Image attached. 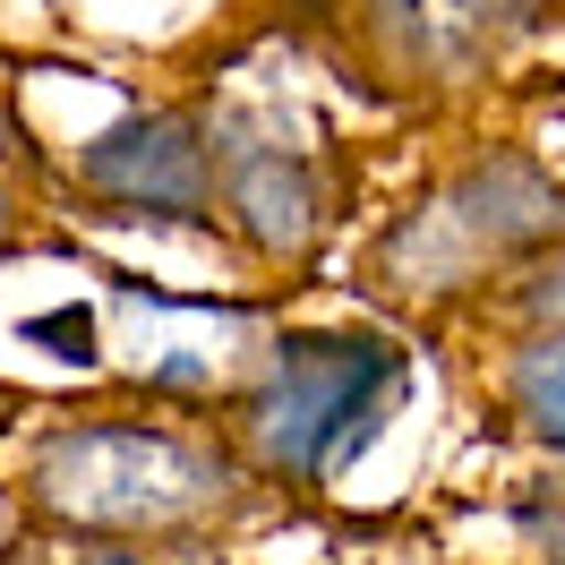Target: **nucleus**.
Segmentation results:
<instances>
[{
	"label": "nucleus",
	"mask_w": 565,
	"mask_h": 565,
	"mask_svg": "<svg viewBox=\"0 0 565 565\" xmlns=\"http://www.w3.org/2000/svg\"><path fill=\"white\" fill-rule=\"evenodd\" d=\"M412 394V352L386 334H275L232 394L241 455L282 489L343 480Z\"/></svg>",
	"instance_id": "nucleus-1"
},
{
	"label": "nucleus",
	"mask_w": 565,
	"mask_h": 565,
	"mask_svg": "<svg viewBox=\"0 0 565 565\" xmlns=\"http://www.w3.org/2000/svg\"><path fill=\"white\" fill-rule=\"evenodd\" d=\"M26 497L35 514L70 531H104V540H154V531H189L232 505V455L189 437L172 420H61L26 462Z\"/></svg>",
	"instance_id": "nucleus-2"
},
{
	"label": "nucleus",
	"mask_w": 565,
	"mask_h": 565,
	"mask_svg": "<svg viewBox=\"0 0 565 565\" xmlns=\"http://www.w3.org/2000/svg\"><path fill=\"white\" fill-rule=\"evenodd\" d=\"M565 241V198L548 180L531 172L523 154H480V163H462L428 206H412L394 223L386 241H377V275L394 291H428V300H446L462 282L480 275V266H514L531 248H557Z\"/></svg>",
	"instance_id": "nucleus-3"
},
{
	"label": "nucleus",
	"mask_w": 565,
	"mask_h": 565,
	"mask_svg": "<svg viewBox=\"0 0 565 565\" xmlns=\"http://www.w3.org/2000/svg\"><path fill=\"white\" fill-rule=\"evenodd\" d=\"M77 189L138 223H206L214 214V146L189 111H129L120 129L77 154Z\"/></svg>",
	"instance_id": "nucleus-4"
},
{
	"label": "nucleus",
	"mask_w": 565,
	"mask_h": 565,
	"mask_svg": "<svg viewBox=\"0 0 565 565\" xmlns=\"http://www.w3.org/2000/svg\"><path fill=\"white\" fill-rule=\"evenodd\" d=\"M223 206L241 214V232L266 257H309V241L326 232V198L300 154H282L275 138L223 146Z\"/></svg>",
	"instance_id": "nucleus-5"
},
{
	"label": "nucleus",
	"mask_w": 565,
	"mask_h": 565,
	"mask_svg": "<svg viewBox=\"0 0 565 565\" xmlns=\"http://www.w3.org/2000/svg\"><path fill=\"white\" fill-rule=\"evenodd\" d=\"M497 394H505V412L531 446L565 462V326H531L497 369Z\"/></svg>",
	"instance_id": "nucleus-6"
},
{
	"label": "nucleus",
	"mask_w": 565,
	"mask_h": 565,
	"mask_svg": "<svg viewBox=\"0 0 565 565\" xmlns=\"http://www.w3.org/2000/svg\"><path fill=\"white\" fill-rule=\"evenodd\" d=\"M505 309L523 318V334L531 326H565V241L548 248V257H531L523 275L505 282Z\"/></svg>",
	"instance_id": "nucleus-7"
},
{
	"label": "nucleus",
	"mask_w": 565,
	"mask_h": 565,
	"mask_svg": "<svg viewBox=\"0 0 565 565\" xmlns=\"http://www.w3.org/2000/svg\"><path fill=\"white\" fill-rule=\"evenodd\" d=\"M523 523H531V540L548 548V565H565V480L540 489V497H523Z\"/></svg>",
	"instance_id": "nucleus-8"
},
{
	"label": "nucleus",
	"mask_w": 565,
	"mask_h": 565,
	"mask_svg": "<svg viewBox=\"0 0 565 565\" xmlns=\"http://www.w3.org/2000/svg\"><path fill=\"white\" fill-rule=\"evenodd\" d=\"M26 334H35V343H70V360H95V318H77V309H61V318H26Z\"/></svg>",
	"instance_id": "nucleus-9"
},
{
	"label": "nucleus",
	"mask_w": 565,
	"mask_h": 565,
	"mask_svg": "<svg viewBox=\"0 0 565 565\" xmlns=\"http://www.w3.org/2000/svg\"><path fill=\"white\" fill-rule=\"evenodd\" d=\"M77 565H146V557H138V548H86Z\"/></svg>",
	"instance_id": "nucleus-10"
}]
</instances>
